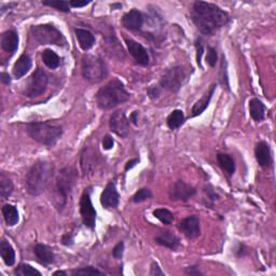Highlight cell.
Returning <instances> with one entry per match:
<instances>
[{"label":"cell","instance_id":"19","mask_svg":"<svg viewBox=\"0 0 276 276\" xmlns=\"http://www.w3.org/2000/svg\"><path fill=\"white\" fill-rule=\"evenodd\" d=\"M155 243H158L161 246H164L166 248H170L172 250H177L180 245V241L178 239L176 234L171 231H161L157 237L154 238Z\"/></svg>","mask_w":276,"mask_h":276},{"label":"cell","instance_id":"47","mask_svg":"<svg viewBox=\"0 0 276 276\" xmlns=\"http://www.w3.org/2000/svg\"><path fill=\"white\" fill-rule=\"evenodd\" d=\"M138 162H139V160H138V159H133V160L129 161V162L126 163V165H125V171H129L131 169L135 168L136 164H138Z\"/></svg>","mask_w":276,"mask_h":276},{"label":"cell","instance_id":"41","mask_svg":"<svg viewBox=\"0 0 276 276\" xmlns=\"http://www.w3.org/2000/svg\"><path fill=\"white\" fill-rule=\"evenodd\" d=\"M113 145L114 140L110 135H106L103 138V148L105 149V150H110V149L113 148Z\"/></svg>","mask_w":276,"mask_h":276},{"label":"cell","instance_id":"35","mask_svg":"<svg viewBox=\"0 0 276 276\" xmlns=\"http://www.w3.org/2000/svg\"><path fill=\"white\" fill-rule=\"evenodd\" d=\"M150 198H152V193L150 190L147 188H142L138 190V191L135 193V195L133 197V202L141 203L143 201H147Z\"/></svg>","mask_w":276,"mask_h":276},{"label":"cell","instance_id":"10","mask_svg":"<svg viewBox=\"0 0 276 276\" xmlns=\"http://www.w3.org/2000/svg\"><path fill=\"white\" fill-rule=\"evenodd\" d=\"M80 214H81L82 222L86 228L94 229L96 223V210L91 201L90 189L85 190L81 199H80Z\"/></svg>","mask_w":276,"mask_h":276},{"label":"cell","instance_id":"48","mask_svg":"<svg viewBox=\"0 0 276 276\" xmlns=\"http://www.w3.org/2000/svg\"><path fill=\"white\" fill-rule=\"evenodd\" d=\"M0 78H1L2 83H4V84H10L11 83V77L9 76V73L2 72L1 76H0Z\"/></svg>","mask_w":276,"mask_h":276},{"label":"cell","instance_id":"7","mask_svg":"<svg viewBox=\"0 0 276 276\" xmlns=\"http://www.w3.org/2000/svg\"><path fill=\"white\" fill-rule=\"evenodd\" d=\"M32 36L38 44H55V45H66V39L54 25L42 24L33 26Z\"/></svg>","mask_w":276,"mask_h":276},{"label":"cell","instance_id":"50","mask_svg":"<svg viewBox=\"0 0 276 276\" xmlns=\"http://www.w3.org/2000/svg\"><path fill=\"white\" fill-rule=\"evenodd\" d=\"M53 275H54V276H56V275H63V276H66V272H64V271H56V272H54V273H53Z\"/></svg>","mask_w":276,"mask_h":276},{"label":"cell","instance_id":"31","mask_svg":"<svg viewBox=\"0 0 276 276\" xmlns=\"http://www.w3.org/2000/svg\"><path fill=\"white\" fill-rule=\"evenodd\" d=\"M183 121H185V114H183L182 110L176 109L168 117V125L171 130H176L180 128Z\"/></svg>","mask_w":276,"mask_h":276},{"label":"cell","instance_id":"49","mask_svg":"<svg viewBox=\"0 0 276 276\" xmlns=\"http://www.w3.org/2000/svg\"><path fill=\"white\" fill-rule=\"evenodd\" d=\"M130 121H131V122L133 123L134 125H137V124H138V111H134L133 113L131 114Z\"/></svg>","mask_w":276,"mask_h":276},{"label":"cell","instance_id":"30","mask_svg":"<svg viewBox=\"0 0 276 276\" xmlns=\"http://www.w3.org/2000/svg\"><path fill=\"white\" fill-rule=\"evenodd\" d=\"M12 192L13 182L4 172H1V175H0V195H1L2 200H7Z\"/></svg>","mask_w":276,"mask_h":276},{"label":"cell","instance_id":"20","mask_svg":"<svg viewBox=\"0 0 276 276\" xmlns=\"http://www.w3.org/2000/svg\"><path fill=\"white\" fill-rule=\"evenodd\" d=\"M34 254L36 256L38 262L43 264V266H50L55 261V255L53 250L47 245L37 244L34 247Z\"/></svg>","mask_w":276,"mask_h":276},{"label":"cell","instance_id":"6","mask_svg":"<svg viewBox=\"0 0 276 276\" xmlns=\"http://www.w3.org/2000/svg\"><path fill=\"white\" fill-rule=\"evenodd\" d=\"M82 76L91 83H100L108 76V69L100 56L88 54L82 59Z\"/></svg>","mask_w":276,"mask_h":276},{"label":"cell","instance_id":"5","mask_svg":"<svg viewBox=\"0 0 276 276\" xmlns=\"http://www.w3.org/2000/svg\"><path fill=\"white\" fill-rule=\"evenodd\" d=\"M78 179V172L73 168L63 169L56 178V207L63 208L65 206L68 195L71 193L72 188Z\"/></svg>","mask_w":276,"mask_h":276},{"label":"cell","instance_id":"29","mask_svg":"<svg viewBox=\"0 0 276 276\" xmlns=\"http://www.w3.org/2000/svg\"><path fill=\"white\" fill-rule=\"evenodd\" d=\"M95 165V154L94 152L90 150L89 148H84V150L81 154V168L85 174H88L92 170L94 169Z\"/></svg>","mask_w":276,"mask_h":276},{"label":"cell","instance_id":"25","mask_svg":"<svg viewBox=\"0 0 276 276\" xmlns=\"http://www.w3.org/2000/svg\"><path fill=\"white\" fill-rule=\"evenodd\" d=\"M0 255L5 266L12 267L15 263V251L13 249L12 245H11L7 240L2 239L1 243H0Z\"/></svg>","mask_w":276,"mask_h":276},{"label":"cell","instance_id":"21","mask_svg":"<svg viewBox=\"0 0 276 276\" xmlns=\"http://www.w3.org/2000/svg\"><path fill=\"white\" fill-rule=\"evenodd\" d=\"M33 66L32 59L27 54H23L19 57V60L15 62V64L13 66L12 72L15 79H21L22 77H24L25 74L30 71V69Z\"/></svg>","mask_w":276,"mask_h":276},{"label":"cell","instance_id":"42","mask_svg":"<svg viewBox=\"0 0 276 276\" xmlns=\"http://www.w3.org/2000/svg\"><path fill=\"white\" fill-rule=\"evenodd\" d=\"M150 275L151 276H164V272L161 270L160 266L157 262H152L151 263V268H150Z\"/></svg>","mask_w":276,"mask_h":276},{"label":"cell","instance_id":"23","mask_svg":"<svg viewBox=\"0 0 276 276\" xmlns=\"http://www.w3.org/2000/svg\"><path fill=\"white\" fill-rule=\"evenodd\" d=\"M217 88L216 84H212L210 86V89L208 90V92L202 97V99L199 100L197 103L194 104V106L192 107V117H197L200 116L201 113L204 112L206 110V108L209 106V103L212 99V95L215 93V90Z\"/></svg>","mask_w":276,"mask_h":276},{"label":"cell","instance_id":"14","mask_svg":"<svg viewBox=\"0 0 276 276\" xmlns=\"http://www.w3.org/2000/svg\"><path fill=\"white\" fill-rule=\"evenodd\" d=\"M125 43H126V47H128L130 54L134 57L136 63H138V64L141 66L149 65L150 57H149L147 50L143 48L140 43H138L133 39H125Z\"/></svg>","mask_w":276,"mask_h":276},{"label":"cell","instance_id":"15","mask_svg":"<svg viewBox=\"0 0 276 276\" xmlns=\"http://www.w3.org/2000/svg\"><path fill=\"white\" fill-rule=\"evenodd\" d=\"M120 195L114 182H109L101 194V204L105 208H116L119 205Z\"/></svg>","mask_w":276,"mask_h":276},{"label":"cell","instance_id":"28","mask_svg":"<svg viewBox=\"0 0 276 276\" xmlns=\"http://www.w3.org/2000/svg\"><path fill=\"white\" fill-rule=\"evenodd\" d=\"M41 57L44 65L50 69H56L61 65V57L57 55L54 51H52L50 49L43 50Z\"/></svg>","mask_w":276,"mask_h":276},{"label":"cell","instance_id":"18","mask_svg":"<svg viewBox=\"0 0 276 276\" xmlns=\"http://www.w3.org/2000/svg\"><path fill=\"white\" fill-rule=\"evenodd\" d=\"M1 48L4 52L12 56L19 48V34L13 30L4 32L1 36Z\"/></svg>","mask_w":276,"mask_h":276},{"label":"cell","instance_id":"27","mask_svg":"<svg viewBox=\"0 0 276 276\" xmlns=\"http://www.w3.org/2000/svg\"><path fill=\"white\" fill-rule=\"evenodd\" d=\"M2 215H3L5 223H7V226H9V227H13L17 222H19V219H20L19 211H17V208L14 205H11V204L3 205Z\"/></svg>","mask_w":276,"mask_h":276},{"label":"cell","instance_id":"37","mask_svg":"<svg viewBox=\"0 0 276 276\" xmlns=\"http://www.w3.org/2000/svg\"><path fill=\"white\" fill-rule=\"evenodd\" d=\"M217 52L212 47H207V55H206V62L210 67H215L217 63Z\"/></svg>","mask_w":276,"mask_h":276},{"label":"cell","instance_id":"22","mask_svg":"<svg viewBox=\"0 0 276 276\" xmlns=\"http://www.w3.org/2000/svg\"><path fill=\"white\" fill-rule=\"evenodd\" d=\"M74 34H76V38L80 48L83 51L90 50L95 44V37L90 31L83 30V28H76Z\"/></svg>","mask_w":276,"mask_h":276},{"label":"cell","instance_id":"39","mask_svg":"<svg viewBox=\"0 0 276 276\" xmlns=\"http://www.w3.org/2000/svg\"><path fill=\"white\" fill-rule=\"evenodd\" d=\"M161 92H162V90H161L160 86L152 85V86H150V88L147 90V94H148L149 97H150L151 100H157V99H159V97H160Z\"/></svg>","mask_w":276,"mask_h":276},{"label":"cell","instance_id":"9","mask_svg":"<svg viewBox=\"0 0 276 276\" xmlns=\"http://www.w3.org/2000/svg\"><path fill=\"white\" fill-rule=\"evenodd\" d=\"M48 82L49 78L47 72L43 71L42 69L40 68L36 69L31 76L30 80H28L24 91L25 96L34 99V97H38L43 94L48 88Z\"/></svg>","mask_w":276,"mask_h":276},{"label":"cell","instance_id":"2","mask_svg":"<svg viewBox=\"0 0 276 276\" xmlns=\"http://www.w3.org/2000/svg\"><path fill=\"white\" fill-rule=\"evenodd\" d=\"M54 175V165L48 161H37L28 171L25 180L26 191L31 195L41 194Z\"/></svg>","mask_w":276,"mask_h":276},{"label":"cell","instance_id":"11","mask_svg":"<svg viewBox=\"0 0 276 276\" xmlns=\"http://www.w3.org/2000/svg\"><path fill=\"white\" fill-rule=\"evenodd\" d=\"M109 126L114 134L122 138H126L130 133V121L126 118L125 113L121 110L112 113Z\"/></svg>","mask_w":276,"mask_h":276},{"label":"cell","instance_id":"46","mask_svg":"<svg viewBox=\"0 0 276 276\" xmlns=\"http://www.w3.org/2000/svg\"><path fill=\"white\" fill-rule=\"evenodd\" d=\"M205 192L208 195V198L211 200V202H215V201L218 199V195L214 192V190L210 189L209 187H207V189L205 190Z\"/></svg>","mask_w":276,"mask_h":276},{"label":"cell","instance_id":"13","mask_svg":"<svg viewBox=\"0 0 276 276\" xmlns=\"http://www.w3.org/2000/svg\"><path fill=\"white\" fill-rule=\"evenodd\" d=\"M178 229L190 240L197 239L201 234V221L197 215L188 216L178 224Z\"/></svg>","mask_w":276,"mask_h":276},{"label":"cell","instance_id":"34","mask_svg":"<svg viewBox=\"0 0 276 276\" xmlns=\"http://www.w3.org/2000/svg\"><path fill=\"white\" fill-rule=\"evenodd\" d=\"M44 5H49L56 9L57 11H61V12H69L70 11V3L69 1H60V0H55V1H43L42 2Z\"/></svg>","mask_w":276,"mask_h":276},{"label":"cell","instance_id":"44","mask_svg":"<svg viewBox=\"0 0 276 276\" xmlns=\"http://www.w3.org/2000/svg\"><path fill=\"white\" fill-rule=\"evenodd\" d=\"M185 274L187 275H194V276H198V275H202L203 273L200 271V269L198 267H188L185 270Z\"/></svg>","mask_w":276,"mask_h":276},{"label":"cell","instance_id":"1","mask_svg":"<svg viewBox=\"0 0 276 276\" xmlns=\"http://www.w3.org/2000/svg\"><path fill=\"white\" fill-rule=\"evenodd\" d=\"M191 19L198 30L206 36L214 34L231 21L230 15L218 5L203 1L193 3Z\"/></svg>","mask_w":276,"mask_h":276},{"label":"cell","instance_id":"17","mask_svg":"<svg viewBox=\"0 0 276 276\" xmlns=\"http://www.w3.org/2000/svg\"><path fill=\"white\" fill-rule=\"evenodd\" d=\"M121 23L126 30L139 31L143 25V15L140 11L133 9L123 15Z\"/></svg>","mask_w":276,"mask_h":276},{"label":"cell","instance_id":"36","mask_svg":"<svg viewBox=\"0 0 276 276\" xmlns=\"http://www.w3.org/2000/svg\"><path fill=\"white\" fill-rule=\"evenodd\" d=\"M72 275H86V276H93V275H103V273L99 270L93 267H85L81 269H76L72 271Z\"/></svg>","mask_w":276,"mask_h":276},{"label":"cell","instance_id":"8","mask_svg":"<svg viewBox=\"0 0 276 276\" xmlns=\"http://www.w3.org/2000/svg\"><path fill=\"white\" fill-rule=\"evenodd\" d=\"M188 72L182 66H174L168 69L161 77L160 85L170 92H178L188 81Z\"/></svg>","mask_w":276,"mask_h":276},{"label":"cell","instance_id":"3","mask_svg":"<svg viewBox=\"0 0 276 276\" xmlns=\"http://www.w3.org/2000/svg\"><path fill=\"white\" fill-rule=\"evenodd\" d=\"M130 93L119 79H112L96 93V103L102 110H109L130 100Z\"/></svg>","mask_w":276,"mask_h":276},{"label":"cell","instance_id":"33","mask_svg":"<svg viewBox=\"0 0 276 276\" xmlns=\"http://www.w3.org/2000/svg\"><path fill=\"white\" fill-rule=\"evenodd\" d=\"M14 273L19 276H34V275L41 276V273H40L38 270H36L32 266H30V264H26V263L20 264L19 268L15 269Z\"/></svg>","mask_w":276,"mask_h":276},{"label":"cell","instance_id":"24","mask_svg":"<svg viewBox=\"0 0 276 276\" xmlns=\"http://www.w3.org/2000/svg\"><path fill=\"white\" fill-rule=\"evenodd\" d=\"M266 106L258 99H252L249 102V114L256 122H261L266 118Z\"/></svg>","mask_w":276,"mask_h":276},{"label":"cell","instance_id":"12","mask_svg":"<svg viewBox=\"0 0 276 276\" xmlns=\"http://www.w3.org/2000/svg\"><path fill=\"white\" fill-rule=\"evenodd\" d=\"M195 193H197L195 188L188 185L183 180H178L171 189L170 199L172 201H183V202H186V201L194 197Z\"/></svg>","mask_w":276,"mask_h":276},{"label":"cell","instance_id":"16","mask_svg":"<svg viewBox=\"0 0 276 276\" xmlns=\"http://www.w3.org/2000/svg\"><path fill=\"white\" fill-rule=\"evenodd\" d=\"M255 155L258 164L261 168H270L271 166L273 160H272V152L271 148H270L269 143L267 141H259L255 148Z\"/></svg>","mask_w":276,"mask_h":276},{"label":"cell","instance_id":"32","mask_svg":"<svg viewBox=\"0 0 276 276\" xmlns=\"http://www.w3.org/2000/svg\"><path fill=\"white\" fill-rule=\"evenodd\" d=\"M153 216L159 219L161 222L164 224H172V221L175 220V217L169 209L166 208H158L153 211Z\"/></svg>","mask_w":276,"mask_h":276},{"label":"cell","instance_id":"40","mask_svg":"<svg viewBox=\"0 0 276 276\" xmlns=\"http://www.w3.org/2000/svg\"><path fill=\"white\" fill-rule=\"evenodd\" d=\"M123 252H124V243L123 242H120V243H118L117 246L113 248L112 255L116 259H121L123 256Z\"/></svg>","mask_w":276,"mask_h":276},{"label":"cell","instance_id":"26","mask_svg":"<svg viewBox=\"0 0 276 276\" xmlns=\"http://www.w3.org/2000/svg\"><path fill=\"white\" fill-rule=\"evenodd\" d=\"M218 164L221 170L226 172L228 176H232L235 172V162L231 155L227 153H218L217 154Z\"/></svg>","mask_w":276,"mask_h":276},{"label":"cell","instance_id":"43","mask_svg":"<svg viewBox=\"0 0 276 276\" xmlns=\"http://www.w3.org/2000/svg\"><path fill=\"white\" fill-rule=\"evenodd\" d=\"M62 243L65 246H71L73 244V235L71 233H66L63 235Z\"/></svg>","mask_w":276,"mask_h":276},{"label":"cell","instance_id":"45","mask_svg":"<svg viewBox=\"0 0 276 276\" xmlns=\"http://www.w3.org/2000/svg\"><path fill=\"white\" fill-rule=\"evenodd\" d=\"M69 3H70V7L72 8H83L90 4L91 1L90 0L89 1H69Z\"/></svg>","mask_w":276,"mask_h":276},{"label":"cell","instance_id":"4","mask_svg":"<svg viewBox=\"0 0 276 276\" xmlns=\"http://www.w3.org/2000/svg\"><path fill=\"white\" fill-rule=\"evenodd\" d=\"M26 131L34 140L47 147H53L63 135L62 126L50 121L28 123Z\"/></svg>","mask_w":276,"mask_h":276},{"label":"cell","instance_id":"38","mask_svg":"<svg viewBox=\"0 0 276 276\" xmlns=\"http://www.w3.org/2000/svg\"><path fill=\"white\" fill-rule=\"evenodd\" d=\"M195 49H197V63L198 65L202 68V57L205 49H204L203 41L201 39H198L197 42H195Z\"/></svg>","mask_w":276,"mask_h":276}]
</instances>
